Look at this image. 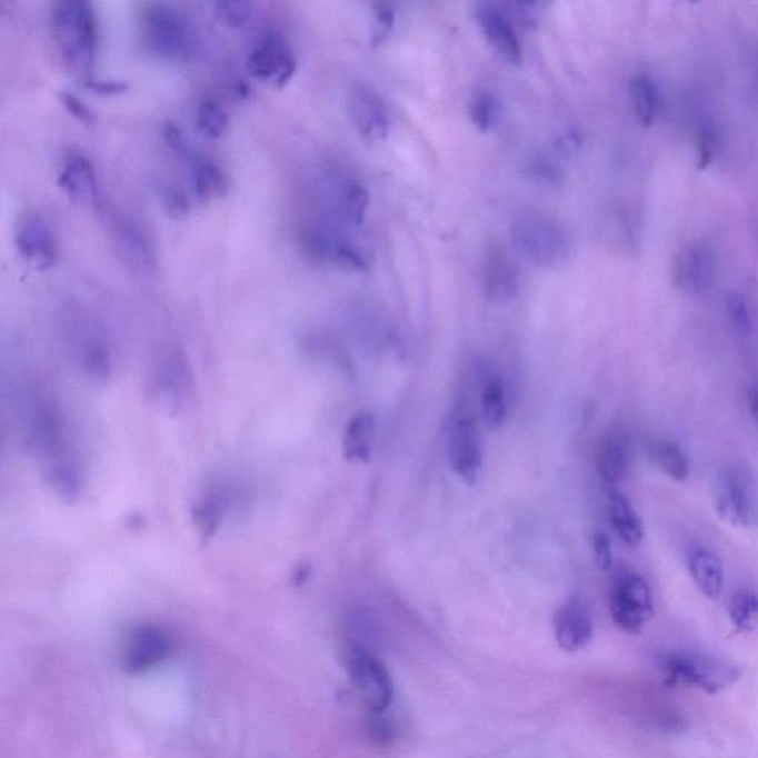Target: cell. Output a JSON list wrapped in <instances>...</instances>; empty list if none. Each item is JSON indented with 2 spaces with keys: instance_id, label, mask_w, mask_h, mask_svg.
I'll list each match as a JSON object with an SVG mask.
<instances>
[{
  "instance_id": "cell-39",
  "label": "cell",
  "mask_w": 758,
  "mask_h": 758,
  "mask_svg": "<svg viewBox=\"0 0 758 758\" xmlns=\"http://www.w3.org/2000/svg\"><path fill=\"white\" fill-rule=\"evenodd\" d=\"M697 169L710 168L719 151V133L711 120H704L697 132Z\"/></svg>"
},
{
  "instance_id": "cell-31",
  "label": "cell",
  "mask_w": 758,
  "mask_h": 758,
  "mask_svg": "<svg viewBox=\"0 0 758 758\" xmlns=\"http://www.w3.org/2000/svg\"><path fill=\"white\" fill-rule=\"evenodd\" d=\"M507 397L502 379L490 372L481 388V412L489 430H498L507 419Z\"/></svg>"
},
{
  "instance_id": "cell-30",
  "label": "cell",
  "mask_w": 758,
  "mask_h": 758,
  "mask_svg": "<svg viewBox=\"0 0 758 758\" xmlns=\"http://www.w3.org/2000/svg\"><path fill=\"white\" fill-rule=\"evenodd\" d=\"M632 106L644 127H652L662 109V97L658 83L649 76H636L630 84Z\"/></svg>"
},
{
  "instance_id": "cell-7",
  "label": "cell",
  "mask_w": 758,
  "mask_h": 758,
  "mask_svg": "<svg viewBox=\"0 0 758 758\" xmlns=\"http://www.w3.org/2000/svg\"><path fill=\"white\" fill-rule=\"evenodd\" d=\"M162 136L172 153L186 163L187 176L196 199L208 203L225 198L229 190V178L221 164L191 144L182 129L173 122L163 124Z\"/></svg>"
},
{
  "instance_id": "cell-42",
  "label": "cell",
  "mask_w": 758,
  "mask_h": 758,
  "mask_svg": "<svg viewBox=\"0 0 758 758\" xmlns=\"http://www.w3.org/2000/svg\"><path fill=\"white\" fill-rule=\"evenodd\" d=\"M58 96H60L61 104L64 106V109L69 111V114L73 116L78 122L84 124V127H92V124L97 122V116L91 110V107H89L87 102L80 100L76 93L61 91Z\"/></svg>"
},
{
  "instance_id": "cell-17",
  "label": "cell",
  "mask_w": 758,
  "mask_h": 758,
  "mask_svg": "<svg viewBox=\"0 0 758 758\" xmlns=\"http://www.w3.org/2000/svg\"><path fill=\"white\" fill-rule=\"evenodd\" d=\"M712 502L717 515L735 528H747L751 523L752 503L750 479L737 468H726L712 485Z\"/></svg>"
},
{
  "instance_id": "cell-27",
  "label": "cell",
  "mask_w": 758,
  "mask_h": 758,
  "mask_svg": "<svg viewBox=\"0 0 758 758\" xmlns=\"http://www.w3.org/2000/svg\"><path fill=\"white\" fill-rule=\"evenodd\" d=\"M609 515L610 523L614 526L615 532L622 539L628 547L636 548L644 542L645 528L644 521L637 515L635 507L624 497L619 490L615 488L609 489Z\"/></svg>"
},
{
  "instance_id": "cell-13",
  "label": "cell",
  "mask_w": 758,
  "mask_h": 758,
  "mask_svg": "<svg viewBox=\"0 0 758 758\" xmlns=\"http://www.w3.org/2000/svg\"><path fill=\"white\" fill-rule=\"evenodd\" d=\"M300 242L307 256L316 261L328 262L356 273L369 270V261L362 248L329 227L322 225L302 227Z\"/></svg>"
},
{
  "instance_id": "cell-12",
  "label": "cell",
  "mask_w": 758,
  "mask_h": 758,
  "mask_svg": "<svg viewBox=\"0 0 758 758\" xmlns=\"http://www.w3.org/2000/svg\"><path fill=\"white\" fill-rule=\"evenodd\" d=\"M58 187L76 207L91 212L104 211L106 200L92 160L82 150L70 149L62 156L57 176Z\"/></svg>"
},
{
  "instance_id": "cell-29",
  "label": "cell",
  "mask_w": 758,
  "mask_h": 758,
  "mask_svg": "<svg viewBox=\"0 0 758 758\" xmlns=\"http://www.w3.org/2000/svg\"><path fill=\"white\" fill-rule=\"evenodd\" d=\"M649 458L659 471L675 481H686L690 476L688 455L675 441L659 439L649 445Z\"/></svg>"
},
{
  "instance_id": "cell-26",
  "label": "cell",
  "mask_w": 758,
  "mask_h": 758,
  "mask_svg": "<svg viewBox=\"0 0 758 758\" xmlns=\"http://www.w3.org/2000/svg\"><path fill=\"white\" fill-rule=\"evenodd\" d=\"M689 572L695 586L707 599H719L725 587V569L719 557L707 550L697 547L689 552Z\"/></svg>"
},
{
  "instance_id": "cell-34",
  "label": "cell",
  "mask_w": 758,
  "mask_h": 758,
  "mask_svg": "<svg viewBox=\"0 0 758 758\" xmlns=\"http://www.w3.org/2000/svg\"><path fill=\"white\" fill-rule=\"evenodd\" d=\"M729 618L737 631L758 637V596L738 591L729 604Z\"/></svg>"
},
{
  "instance_id": "cell-24",
  "label": "cell",
  "mask_w": 758,
  "mask_h": 758,
  "mask_svg": "<svg viewBox=\"0 0 758 758\" xmlns=\"http://www.w3.org/2000/svg\"><path fill=\"white\" fill-rule=\"evenodd\" d=\"M231 495L222 485H213L200 493L191 506V517L200 538L211 539L220 530L225 521L227 508L230 507Z\"/></svg>"
},
{
  "instance_id": "cell-19",
  "label": "cell",
  "mask_w": 758,
  "mask_h": 758,
  "mask_svg": "<svg viewBox=\"0 0 758 758\" xmlns=\"http://www.w3.org/2000/svg\"><path fill=\"white\" fill-rule=\"evenodd\" d=\"M716 275V253L710 243L695 242L676 257L672 282L686 296H701L710 289Z\"/></svg>"
},
{
  "instance_id": "cell-6",
  "label": "cell",
  "mask_w": 758,
  "mask_h": 758,
  "mask_svg": "<svg viewBox=\"0 0 758 758\" xmlns=\"http://www.w3.org/2000/svg\"><path fill=\"white\" fill-rule=\"evenodd\" d=\"M341 661L365 707L373 715L387 711L395 699V685L381 659L363 645L347 640L342 645Z\"/></svg>"
},
{
  "instance_id": "cell-18",
  "label": "cell",
  "mask_w": 758,
  "mask_h": 758,
  "mask_svg": "<svg viewBox=\"0 0 758 758\" xmlns=\"http://www.w3.org/2000/svg\"><path fill=\"white\" fill-rule=\"evenodd\" d=\"M450 467L467 485H475L483 466V445L475 417H461L450 428L448 441Z\"/></svg>"
},
{
  "instance_id": "cell-21",
  "label": "cell",
  "mask_w": 758,
  "mask_h": 758,
  "mask_svg": "<svg viewBox=\"0 0 758 758\" xmlns=\"http://www.w3.org/2000/svg\"><path fill=\"white\" fill-rule=\"evenodd\" d=\"M475 13L490 47L510 64L523 66V49L507 13L490 4H479Z\"/></svg>"
},
{
  "instance_id": "cell-15",
  "label": "cell",
  "mask_w": 758,
  "mask_h": 758,
  "mask_svg": "<svg viewBox=\"0 0 758 758\" xmlns=\"http://www.w3.org/2000/svg\"><path fill=\"white\" fill-rule=\"evenodd\" d=\"M16 248L31 269L44 271L57 265L60 247L56 231L40 213H26L16 227Z\"/></svg>"
},
{
  "instance_id": "cell-5",
  "label": "cell",
  "mask_w": 758,
  "mask_h": 758,
  "mask_svg": "<svg viewBox=\"0 0 758 758\" xmlns=\"http://www.w3.org/2000/svg\"><path fill=\"white\" fill-rule=\"evenodd\" d=\"M22 436L27 448L43 459L44 466L70 458L66 443L64 419L60 409L43 392L30 391L21 406Z\"/></svg>"
},
{
  "instance_id": "cell-2",
  "label": "cell",
  "mask_w": 758,
  "mask_h": 758,
  "mask_svg": "<svg viewBox=\"0 0 758 758\" xmlns=\"http://www.w3.org/2000/svg\"><path fill=\"white\" fill-rule=\"evenodd\" d=\"M138 27L147 51L160 60H182L195 47L189 18L173 4L144 3L138 13Z\"/></svg>"
},
{
  "instance_id": "cell-10",
  "label": "cell",
  "mask_w": 758,
  "mask_h": 758,
  "mask_svg": "<svg viewBox=\"0 0 758 758\" xmlns=\"http://www.w3.org/2000/svg\"><path fill=\"white\" fill-rule=\"evenodd\" d=\"M609 604L615 626L627 635H640L654 617L649 584L635 570L622 569L615 575Z\"/></svg>"
},
{
  "instance_id": "cell-32",
  "label": "cell",
  "mask_w": 758,
  "mask_h": 758,
  "mask_svg": "<svg viewBox=\"0 0 758 758\" xmlns=\"http://www.w3.org/2000/svg\"><path fill=\"white\" fill-rule=\"evenodd\" d=\"M337 207L341 217L356 227L363 225L369 207V193L367 187L356 181H345L338 184Z\"/></svg>"
},
{
  "instance_id": "cell-9",
  "label": "cell",
  "mask_w": 758,
  "mask_h": 758,
  "mask_svg": "<svg viewBox=\"0 0 758 758\" xmlns=\"http://www.w3.org/2000/svg\"><path fill=\"white\" fill-rule=\"evenodd\" d=\"M248 73L271 88H285L297 73V53L291 40L280 30L262 31L249 48Z\"/></svg>"
},
{
  "instance_id": "cell-16",
  "label": "cell",
  "mask_w": 758,
  "mask_h": 758,
  "mask_svg": "<svg viewBox=\"0 0 758 758\" xmlns=\"http://www.w3.org/2000/svg\"><path fill=\"white\" fill-rule=\"evenodd\" d=\"M193 376L186 356L169 350L156 362L150 388L154 400L164 409H180L190 397Z\"/></svg>"
},
{
  "instance_id": "cell-43",
  "label": "cell",
  "mask_w": 758,
  "mask_h": 758,
  "mask_svg": "<svg viewBox=\"0 0 758 758\" xmlns=\"http://www.w3.org/2000/svg\"><path fill=\"white\" fill-rule=\"evenodd\" d=\"M592 550H595L597 568L608 572L614 565L612 546H610L608 535L604 532L592 535Z\"/></svg>"
},
{
  "instance_id": "cell-14",
  "label": "cell",
  "mask_w": 758,
  "mask_h": 758,
  "mask_svg": "<svg viewBox=\"0 0 758 758\" xmlns=\"http://www.w3.org/2000/svg\"><path fill=\"white\" fill-rule=\"evenodd\" d=\"M176 650V640L156 624H140L128 632L122 650V667L128 675H141L168 661Z\"/></svg>"
},
{
  "instance_id": "cell-11",
  "label": "cell",
  "mask_w": 758,
  "mask_h": 758,
  "mask_svg": "<svg viewBox=\"0 0 758 758\" xmlns=\"http://www.w3.org/2000/svg\"><path fill=\"white\" fill-rule=\"evenodd\" d=\"M111 243L120 261L138 278H151L158 270V257L144 229L132 218L116 211H102Z\"/></svg>"
},
{
  "instance_id": "cell-3",
  "label": "cell",
  "mask_w": 758,
  "mask_h": 758,
  "mask_svg": "<svg viewBox=\"0 0 758 758\" xmlns=\"http://www.w3.org/2000/svg\"><path fill=\"white\" fill-rule=\"evenodd\" d=\"M658 667L668 686H685L708 695L725 692L741 677V668L735 664L704 655L662 654Z\"/></svg>"
},
{
  "instance_id": "cell-25",
  "label": "cell",
  "mask_w": 758,
  "mask_h": 758,
  "mask_svg": "<svg viewBox=\"0 0 758 758\" xmlns=\"http://www.w3.org/2000/svg\"><path fill=\"white\" fill-rule=\"evenodd\" d=\"M376 435V415L371 412L355 415L347 423L345 437H342V453L347 461L363 463L371 461Z\"/></svg>"
},
{
  "instance_id": "cell-37",
  "label": "cell",
  "mask_w": 758,
  "mask_h": 758,
  "mask_svg": "<svg viewBox=\"0 0 758 758\" xmlns=\"http://www.w3.org/2000/svg\"><path fill=\"white\" fill-rule=\"evenodd\" d=\"M212 8L218 20L231 29L247 26L253 17V3L245 0H221L212 3Z\"/></svg>"
},
{
  "instance_id": "cell-33",
  "label": "cell",
  "mask_w": 758,
  "mask_h": 758,
  "mask_svg": "<svg viewBox=\"0 0 758 758\" xmlns=\"http://www.w3.org/2000/svg\"><path fill=\"white\" fill-rule=\"evenodd\" d=\"M229 113L217 97L203 96L196 107V127L205 137L218 140L229 129Z\"/></svg>"
},
{
  "instance_id": "cell-23",
  "label": "cell",
  "mask_w": 758,
  "mask_h": 758,
  "mask_svg": "<svg viewBox=\"0 0 758 758\" xmlns=\"http://www.w3.org/2000/svg\"><path fill=\"white\" fill-rule=\"evenodd\" d=\"M557 644L566 652H578L586 648L592 639V621L586 606L579 600H569L561 605L552 619Z\"/></svg>"
},
{
  "instance_id": "cell-46",
  "label": "cell",
  "mask_w": 758,
  "mask_h": 758,
  "mask_svg": "<svg viewBox=\"0 0 758 758\" xmlns=\"http://www.w3.org/2000/svg\"><path fill=\"white\" fill-rule=\"evenodd\" d=\"M748 406H750V413L752 419H755L756 428L758 431V383L750 388L748 391Z\"/></svg>"
},
{
  "instance_id": "cell-45",
  "label": "cell",
  "mask_w": 758,
  "mask_h": 758,
  "mask_svg": "<svg viewBox=\"0 0 758 758\" xmlns=\"http://www.w3.org/2000/svg\"><path fill=\"white\" fill-rule=\"evenodd\" d=\"M584 142V136L582 132L579 131V129L574 128L569 129L568 132H565L563 136L557 140L556 146L557 149H559L560 153H568L572 154L575 151L579 150V147L582 146Z\"/></svg>"
},
{
  "instance_id": "cell-35",
  "label": "cell",
  "mask_w": 758,
  "mask_h": 758,
  "mask_svg": "<svg viewBox=\"0 0 758 758\" xmlns=\"http://www.w3.org/2000/svg\"><path fill=\"white\" fill-rule=\"evenodd\" d=\"M468 114L477 131L488 132L497 123L499 116L498 98L492 92L480 89L468 102Z\"/></svg>"
},
{
  "instance_id": "cell-40",
  "label": "cell",
  "mask_w": 758,
  "mask_h": 758,
  "mask_svg": "<svg viewBox=\"0 0 758 758\" xmlns=\"http://www.w3.org/2000/svg\"><path fill=\"white\" fill-rule=\"evenodd\" d=\"M726 307H728L729 320L734 331L741 333V336H748L752 331V315L746 297L739 292L729 293Z\"/></svg>"
},
{
  "instance_id": "cell-44",
  "label": "cell",
  "mask_w": 758,
  "mask_h": 758,
  "mask_svg": "<svg viewBox=\"0 0 758 758\" xmlns=\"http://www.w3.org/2000/svg\"><path fill=\"white\" fill-rule=\"evenodd\" d=\"M84 87L91 89L93 92L102 93V96H119V93L128 91V83L122 82V80L91 78L84 80Z\"/></svg>"
},
{
  "instance_id": "cell-41",
  "label": "cell",
  "mask_w": 758,
  "mask_h": 758,
  "mask_svg": "<svg viewBox=\"0 0 758 758\" xmlns=\"http://www.w3.org/2000/svg\"><path fill=\"white\" fill-rule=\"evenodd\" d=\"M371 44L379 47L388 39L395 29V9L387 3H377L372 8Z\"/></svg>"
},
{
  "instance_id": "cell-4",
  "label": "cell",
  "mask_w": 758,
  "mask_h": 758,
  "mask_svg": "<svg viewBox=\"0 0 758 758\" xmlns=\"http://www.w3.org/2000/svg\"><path fill=\"white\" fill-rule=\"evenodd\" d=\"M510 240L525 260L552 269L568 260L572 242L565 229L541 213L528 212L511 222Z\"/></svg>"
},
{
  "instance_id": "cell-28",
  "label": "cell",
  "mask_w": 758,
  "mask_h": 758,
  "mask_svg": "<svg viewBox=\"0 0 758 758\" xmlns=\"http://www.w3.org/2000/svg\"><path fill=\"white\" fill-rule=\"evenodd\" d=\"M596 467L601 479L610 486L619 483L627 476V441L619 432H610L600 441L596 453Z\"/></svg>"
},
{
  "instance_id": "cell-8",
  "label": "cell",
  "mask_w": 758,
  "mask_h": 758,
  "mask_svg": "<svg viewBox=\"0 0 758 758\" xmlns=\"http://www.w3.org/2000/svg\"><path fill=\"white\" fill-rule=\"evenodd\" d=\"M64 331L80 369L93 381L111 373V349L104 329L88 311L70 307L64 313Z\"/></svg>"
},
{
  "instance_id": "cell-22",
  "label": "cell",
  "mask_w": 758,
  "mask_h": 758,
  "mask_svg": "<svg viewBox=\"0 0 758 758\" xmlns=\"http://www.w3.org/2000/svg\"><path fill=\"white\" fill-rule=\"evenodd\" d=\"M481 287L486 298L499 305L515 300L519 293V273L511 258L499 247H492L486 253L481 267Z\"/></svg>"
},
{
  "instance_id": "cell-36",
  "label": "cell",
  "mask_w": 758,
  "mask_h": 758,
  "mask_svg": "<svg viewBox=\"0 0 758 758\" xmlns=\"http://www.w3.org/2000/svg\"><path fill=\"white\" fill-rule=\"evenodd\" d=\"M523 176L528 177L530 181L537 184L547 187H560L563 184V171L555 160L548 159L547 156L537 154L526 160L523 167Z\"/></svg>"
},
{
  "instance_id": "cell-1",
  "label": "cell",
  "mask_w": 758,
  "mask_h": 758,
  "mask_svg": "<svg viewBox=\"0 0 758 758\" xmlns=\"http://www.w3.org/2000/svg\"><path fill=\"white\" fill-rule=\"evenodd\" d=\"M49 31L66 70L83 82L91 79L100 36L97 12L92 4L83 0L52 3L49 9Z\"/></svg>"
},
{
  "instance_id": "cell-38",
  "label": "cell",
  "mask_w": 758,
  "mask_h": 758,
  "mask_svg": "<svg viewBox=\"0 0 758 758\" xmlns=\"http://www.w3.org/2000/svg\"><path fill=\"white\" fill-rule=\"evenodd\" d=\"M159 200L163 211L173 220H182L191 211L189 195L176 182H162L159 186Z\"/></svg>"
},
{
  "instance_id": "cell-20",
  "label": "cell",
  "mask_w": 758,
  "mask_h": 758,
  "mask_svg": "<svg viewBox=\"0 0 758 758\" xmlns=\"http://www.w3.org/2000/svg\"><path fill=\"white\" fill-rule=\"evenodd\" d=\"M351 122L359 136L368 142L387 140L390 132V119L382 98L368 84L356 83L347 98Z\"/></svg>"
}]
</instances>
